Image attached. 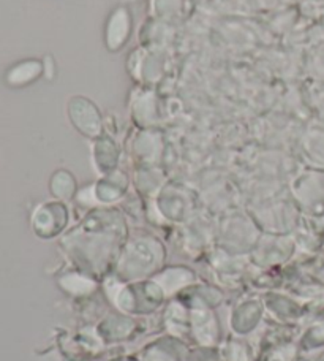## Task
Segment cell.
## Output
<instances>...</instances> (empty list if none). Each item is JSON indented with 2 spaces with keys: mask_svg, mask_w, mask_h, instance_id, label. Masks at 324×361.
Instances as JSON below:
<instances>
[{
  "mask_svg": "<svg viewBox=\"0 0 324 361\" xmlns=\"http://www.w3.org/2000/svg\"><path fill=\"white\" fill-rule=\"evenodd\" d=\"M132 34V16L125 6L116 8L106 23L105 40L109 51H119Z\"/></svg>",
  "mask_w": 324,
  "mask_h": 361,
  "instance_id": "6da1fadb",
  "label": "cell"
},
{
  "mask_svg": "<svg viewBox=\"0 0 324 361\" xmlns=\"http://www.w3.org/2000/svg\"><path fill=\"white\" fill-rule=\"evenodd\" d=\"M44 73L43 62L37 59L21 61L11 66L5 73V82L10 87H25Z\"/></svg>",
  "mask_w": 324,
  "mask_h": 361,
  "instance_id": "7a4b0ae2",
  "label": "cell"
},
{
  "mask_svg": "<svg viewBox=\"0 0 324 361\" xmlns=\"http://www.w3.org/2000/svg\"><path fill=\"white\" fill-rule=\"evenodd\" d=\"M61 214H65L63 206L57 203L42 204L34 212V217H32V225H34L35 233L43 238L53 236L61 228Z\"/></svg>",
  "mask_w": 324,
  "mask_h": 361,
  "instance_id": "3957f363",
  "label": "cell"
},
{
  "mask_svg": "<svg viewBox=\"0 0 324 361\" xmlns=\"http://www.w3.org/2000/svg\"><path fill=\"white\" fill-rule=\"evenodd\" d=\"M184 0H155V8L158 10L160 15H173L179 13L182 8Z\"/></svg>",
  "mask_w": 324,
  "mask_h": 361,
  "instance_id": "277c9868",
  "label": "cell"
}]
</instances>
